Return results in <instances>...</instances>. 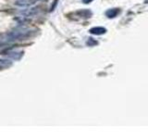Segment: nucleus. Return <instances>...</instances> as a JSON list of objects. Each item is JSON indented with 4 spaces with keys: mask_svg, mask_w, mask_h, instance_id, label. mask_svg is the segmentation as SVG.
I'll return each instance as SVG.
<instances>
[{
    "mask_svg": "<svg viewBox=\"0 0 148 139\" xmlns=\"http://www.w3.org/2000/svg\"><path fill=\"white\" fill-rule=\"evenodd\" d=\"M32 34V31L30 30H24V29H20V30H15L10 32L9 34H6L2 39L3 42H12L16 40H23L25 38H28Z\"/></svg>",
    "mask_w": 148,
    "mask_h": 139,
    "instance_id": "obj_1",
    "label": "nucleus"
},
{
    "mask_svg": "<svg viewBox=\"0 0 148 139\" xmlns=\"http://www.w3.org/2000/svg\"><path fill=\"white\" fill-rule=\"evenodd\" d=\"M6 55L8 56L9 58H11L12 59L18 60V59H21V57L23 56V51L13 50V51H10V52H6Z\"/></svg>",
    "mask_w": 148,
    "mask_h": 139,
    "instance_id": "obj_2",
    "label": "nucleus"
},
{
    "mask_svg": "<svg viewBox=\"0 0 148 139\" xmlns=\"http://www.w3.org/2000/svg\"><path fill=\"white\" fill-rule=\"evenodd\" d=\"M37 0H16V5L18 7H30L34 5Z\"/></svg>",
    "mask_w": 148,
    "mask_h": 139,
    "instance_id": "obj_3",
    "label": "nucleus"
},
{
    "mask_svg": "<svg viewBox=\"0 0 148 139\" xmlns=\"http://www.w3.org/2000/svg\"><path fill=\"white\" fill-rule=\"evenodd\" d=\"M106 29L104 27H94V28H92V29L90 30V32L92 34H95V35H101V34H106Z\"/></svg>",
    "mask_w": 148,
    "mask_h": 139,
    "instance_id": "obj_4",
    "label": "nucleus"
},
{
    "mask_svg": "<svg viewBox=\"0 0 148 139\" xmlns=\"http://www.w3.org/2000/svg\"><path fill=\"white\" fill-rule=\"evenodd\" d=\"M11 65H12L11 60L0 58V69H6V68L10 67Z\"/></svg>",
    "mask_w": 148,
    "mask_h": 139,
    "instance_id": "obj_5",
    "label": "nucleus"
},
{
    "mask_svg": "<svg viewBox=\"0 0 148 139\" xmlns=\"http://www.w3.org/2000/svg\"><path fill=\"white\" fill-rule=\"evenodd\" d=\"M119 13V8H111V9H108V10L106 12V15L108 18H115Z\"/></svg>",
    "mask_w": 148,
    "mask_h": 139,
    "instance_id": "obj_6",
    "label": "nucleus"
},
{
    "mask_svg": "<svg viewBox=\"0 0 148 139\" xmlns=\"http://www.w3.org/2000/svg\"><path fill=\"white\" fill-rule=\"evenodd\" d=\"M87 45H97V42L95 40H94L92 38H89V40H88L87 42Z\"/></svg>",
    "mask_w": 148,
    "mask_h": 139,
    "instance_id": "obj_7",
    "label": "nucleus"
},
{
    "mask_svg": "<svg viewBox=\"0 0 148 139\" xmlns=\"http://www.w3.org/2000/svg\"><path fill=\"white\" fill-rule=\"evenodd\" d=\"M82 1H83V3H86V4H88V3L92 2V0H82Z\"/></svg>",
    "mask_w": 148,
    "mask_h": 139,
    "instance_id": "obj_8",
    "label": "nucleus"
}]
</instances>
